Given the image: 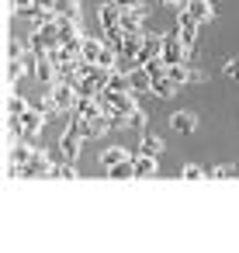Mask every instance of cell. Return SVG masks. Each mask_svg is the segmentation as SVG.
I'll return each instance as SVG.
<instances>
[{
  "label": "cell",
  "instance_id": "cell-1",
  "mask_svg": "<svg viewBox=\"0 0 239 253\" xmlns=\"http://www.w3.org/2000/svg\"><path fill=\"white\" fill-rule=\"evenodd\" d=\"M49 97H52L56 111L70 115V111L77 108V97H80V90H77V84H70V80H56V84L49 87Z\"/></svg>",
  "mask_w": 239,
  "mask_h": 253
},
{
  "label": "cell",
  "instance_id": "cell-2",
  "mask_svg": "<svg viewBox=\"0 0 239 253\" xmlns=\"http://www.w3.org/2000/svg\"><path fill=\"white\" fill-rule=\"evenodd\" d=\"M187 52H191V49L184 45V39H180V32H177V28L163 35V63H166V66L184 63V59H187Z\"/></svg>",
  "mask_w": 239,
  "mask_h": 253
},
{
  "label": "cell",
  "instance_id": "cell-3",
  "mask_svg": "<svg viewBox=\"0 0 239 253\" xmlns=\"http://www.w3.org/2000/svg\"><path fill=\"white\" fill-rule=\"evenodd\" d=\"M177 32H180L184 45H187V49H194V42H198V32H201V21H198V18H191L187 11H180V14H177Z\"/></svg>",
  "mask_w": 239,
  "mask_h": 253
},
{
  "label": "cell",
  "instance_id": "cell-4",
  "mask_svg": "<svg viewBox=\"0 0 239 253\" xmlns=\"http://www.w3.org/2000/svg\"><path fill=\"white\" fill-rule=\"evenodd\" d=\"M80 149H83V135H80V132H77V128L70 125V128H66V132L59 135V153H63L66 160H73V163H77Z\"/></svg>",
  "mask_w": 239,
  "mask_h": 253
},
{
  "label": "cell",
  "instance_id": "cell-5",
  "mask_svg": "<svg viewBox=\"0 0 239 253\" xmlns=\"http://www.w3.org/2000/svg\"><path fill=\"white\" fill-rule=\"evenodd\" d=\"M156 56H163V35H146L142 39V49H139V56H135V66H146L149 59H156Z\"/></svg>",
  "mask_w": 239,
  "mask_h": 253
},
{
  "label": "cell",
  "instance_id": "cell-6",
  "mask_svg": "<svg viewBox=\"0 0 239 253\" xmlns=\"http://www.w3.org/2000/svg\"><path fill=\"white\" fill-rule=\"evenodd\" d=\"M21 122H25V142H35V139L42 135V125H45V115H42L39 108H28V111L21 115Z\"/></svg>",
  "mask_w": 239,
  "mask_h": 253
},
{
  "label": "cell",
  "instance_id": "cell-7",
  "mask_svg": "<svg viewBox=\"0 0 239 253\" xmlns=\"http://www.w3.org/2000/svg\"><path fill=\"white\" fill-rule=\"evenodd\" d=\"M128 87L135 94H153V73L146 66H132L128 70Z\"/></svg>",
  "mask_w": 239,
  "mask_h": 253
},
{
  "label": "cell",
  "instance_id": "cell-8",
  "mask_svg": "<svg viewBox=\"0 0 239 253\" xmlns=\"http://www.w3.org/2000/svg\"><path fill=\"white\" fill-rule=\"evenodd\" d=\"M97 25L108 32V28H121V7L115 4V0H111V4H104V7H97Z\"/></svg>",
  "mask_w": 239,
  "mask_h": 253
},
{
  "label": "cell",
  "instance_id": "cell-9",
  "mask_svg": "<svg viewBox=\"0 0 239 253\" xmlns=\"http://www.w3.org/2000/svg\"><path fill=\"white\" fill-rule=\"evenodd\" d=\"M170 128L180 132V135H191V132L198 128V118H194L191 111H173V115H170Z\"/></svg>",
  "mask_w": 239,
  "mask_h": 253
},
{
  "label": "cell",
  "instance_id": "cell-10",
  "mask_svg": "<svg viewBox=\"0 0 239 253\" xmlns=\"http://www.w3.org/2000/svg\"><path fill=\"white\" fill-rule=\"evenodd\" d=\"M191 18H198L201 25H208L215 18V7H211V0H187V7H184Z\"/></svg>",
  "mask_w": 239,
  "mask_h": 253
},
{
  "label": "cell",
  "instance_id": "cell-11",
  "mask_svg": "<svg viewBox=\"0 0 239 253\" xmlns=\"http://www.w3.org/2000/svg\"><path fill=\"white\" fill-rule=\"evenodd\" d=\"M56 25H59V35H63V39L83 35V28H80V14H59V18H56ZM63 39H59V42H63Z\"/></svg>",
  "mask_w": 239,
  "mask_h": 253
},
{
  "label": "cell",
  "instance_id": "cell-12",
  "mask_svg": "<svg viewBox=\"0 0 239 253\" xmlns=\"http://www.w3.org/2000/svg\"><path fill=\"white\" fill-rule=\"evenodd\" d=\"M142 21H146V11H121L125 35H142Z\"/></svg>",
  "mask_w": 239,
  "mask_h": 253
},
{
  "label": "cell",
  "instance_id": "cell-13",
  "mask_svg": "<svg viewBox=\"0 0 239 253\" xmlns=\"http://www.w3.org/2000/svg\"><path fill=\"white\" fill-rule=\"evenodd\" d=\"M56 18H59V11L52 7V0H42V4H35V14H32L35 25H56Z\"/></svg>",
  "mask_w": 239,
  "mask_h": 253
},
{
  "label": "cell",
  "instance_id": "cell-14",
  "mask_svg": "<svg viewBox=\"0 0 239 253\" xmlns=\"http://www.w3.org/2000/svg\"><path fill=\"white\" fill-rule=\"evenodd\" d=\"M32 156H35L32 142H25V139H14V146H11V163H14V167H25Z\"/></svg>",
  "mask_w": 239,
  "mask_h": 253
},
{
  "label": "cell",
  "instance_id": "cell-15",
  "mask_svg": "<svg viewBox=\"0 0 239 253\" xmlns=\"http://www.w3.org/2000/svg\"><path fill=\"white\" fill-rule=\"evenodd\" d=\"M108 177H111V180H132V177H135V156H128V160L108 167Z\"/></svg>",
  "mask_w": 239,
  "mask_h": 253
},
{
  "label": "cell",
  "instance_id": "cell-16",
  "mask_svg": "<svg viewBox=\"0 0 239 253\" xmlns=\"http://www.w3.org/2000/svg\"><path fill=\"white\" fill-rule=\"evenodd\" d=\"M139 153H146V156H159V153H163V139H159V135H153V132H142Z\"/></svg>",
  "mask_w": 239,
  "mask_h": 253
},
{
  "label": "cell",
  "instance_id": "cell-17",
  "mask_svg": "<svg viewBox=\"0 0 239 253\" xmlns=\"http://www.w3.org/2000/svg\"><path fill=\"white\" fill-rule=\"evenodd\" d=\"M128 156H135V153H128L125 146H111V149L101 153V163H104V170H108V167H115V163H121V160H128Z\"/></svg>",
  "mask_w": 239,
  "mask_h": 253
},
{
  "label": "cell",
  "instance_id": "cell-18",
  "mask_svg": "<svg viewBox=\"0 0 239 253\" xmlns=\"http://www.w3.org/2000/svg\"><path fill=\"white\" fill-rule=\"evenodd\" d=\"M159 167H156V156H146V153H135V177H153Z\"/></svg>",
  "mask_w": 239,
  "mask_h": 253
},
{
  "label": "cell",
  "instance_id": "cell-19",
  "mask_svg": "<svg viewBox=\"0 0 239 253\" xmlns=\"http://www.w3.org/2000/svg\"><path fill=\"white\" fill-rule=\"evenodd\" d=\"M101 49H104V42H101V39H90V35H83V52H80V59H87V63H97Z\"/></svg>",
  "mask_w": 239,
  "mask_h": 253
},
{
  "label": "cell",
  "instance_id": "cell-20",
  "mask_svg": "<svg viewBox=\"0 0 239 253\" xmlns=\"http://www.w3.org/2000/svg\"><path fill=\"white\" fill-rule=\"evenodd\" d=\"M177 94V84L170 77H153V97H173Z\"/></svg>",
  "mask_w": 239,
  "mask_h": 253
},
{
  "label": "cell",
  "instance_id": "cell-21",
  "mask_svg": "<svg viewBox=\"0 0 239 253\" xmlns=\"http://www.w3.org/2000/svg\"><path fill=\"white\" fill-rule=\"evenodd\" d=\"M166 77L180 87V84H191V66L187 63H173V66H166Z\"/></svg>",
  "mask_w": 239,
  "mask_h": 253
},
{
  "label": "cell",
  "instance_id": "cell-22",
  "mask_svg": "<svg viewBox=\"0 0 239 253\" xmlns=\"http://www.w3.org/2000/svg\"><path fill=\"white\" fill-rule=\"evenodd\" d=\"M28 70H25V63L21 59H7V70H4V77H7V87H14L21 77H25Z\"/></svg>",
  "mask_w": 239,
  "mask_h": 253
},
{
  "label": "cell",
  "instance_id": "cell-23",
  "mask_svg": "<svg viewBox=\"0 0 239 253\" xmlns=\"http://www.w3.org/2000/svg\"><path fill=\"white\" fill-rule=\"evenodd\" d=\"M52 177H59V180H77L80 173H77V167H73V160H59V163L52 167Z\"/></svg>",
  "mask_w": 239,
  "mask_h": 253
},
{
  "label": "cell",
  "instance_id": "cell-24",
  "mask_svg": "<svg viewBox=\"0 0 239 253\" xmlns=\"http://www.w3.org/2000/svg\"><path fill=\"white\" fill-rule=\"evenodd\" d=\"M28 108H32V101H25V97H18V94L7 97V115H11V118H21Z\"/></svg>",
  "mask_w": 239,
  "mask_h": 253
},
{
  "label": "cell",
  "instance_id": "cell-25",
  "mask_svg": "<svg viewBox=\"0 0 239 253\" xmlns=\"http://www.w3.org/2000/svg\"><path fill=\"white\" fill-rule=\"evenodd\" d=\"M7 4H11V11L21 14V18H32V14H35V0H7Z\"/></svg>",
  "mask_w": 239,
  "mask_h": 253
},
{
  "label": "cell",
  "instance_id": "cell-26",
  "mask_svg": "<svg viewBox=\"0 0 239 253\" xmlns=\"http://www.w3.org/2000/svg\"><path fill=\"white\" fill-rule=\"evenodd\" d=\"M25 52H28V42H21V39L7 42V59H25Z\"/></svg>",
  "mask_w": 239,
  "mask_h": 253
},
{
  "label": "cell",
  "instance_id": "cell-27",
  "mask_svg": "<svg viewBox=\"0 0 239 253\" xmlns=\"http://www.w3.org/2000/svg\"><path fill=\"white\" fill-rule=\"evenodd\" d=\"M52 7L59 14H80V0H52Z\"/></svg>",
  "mask_w": 239,
  "mask_h": 253
},
{
  "label": "cell",
  "instance_id": "cell-28",
  "mask_svg": "<svg viewBox=\"0 0 239 253\" xmlns=\"http://www.w3.org/2000/svg\"><path fill=\"white\" fill-rule=\"evenodd\" d=\"M146 122H149V115H146L142 108H135V111L128 115V128H139V132H142V128H146Z\"/></svg>",
  "mask_w": 239,
  "mask_h": 253
},
{
  "label": "cell",
  "instance_id": "cell-29",
  "mask_svg": "<svg viewBox=\"0 0 239 253\" xmlns=\"http://www.w3.org/2000/svg\"><path fill=\"white\" fill-rule=\"evenodd\" d=\"M236 173H239V167H236V163H218L208 177H215V180H218V177H236Z\"/></svg>",
  "mask_w": 239,
  "mask_h": 253
},
{
  "label": "cell",
  "instance_id": "cell-30",
  "mask_svg": "<svg viewBox=\"0 0 239 253\" xmlns=\"http://www.w3.org/2000/svg\"><path fill=\"white\" fill-rule=\"evenodd\" d=\"M222 73H225L229 80H239V56H232V59H225V63H222Z\"/></svg>",
  "mask_w": 239,
  "mask_h": 253
},
{
  "label": "cell",
  "instance_id": "cell-31",
  "mask_svg": "<svg viewBox=\"0 0 239 253\" xmlns=\"http://www.w3.org/2000/svg\"><path fill=\"white\" fill-rule=\"evenodd\" d=\"M32 108H39L42 115H52V111H56V104H52V97H49V94H45V97H35V101H32Z\"/></svg>",
  "mask_w": 239,
  "mask_h": 253
},
{
  "label": "cell",
  "instance_id": "cell-32",
  "mask_svg": "<svg viewBox=\"0 0 239 253\" xmlns=\"http://www.w3.org/2000/svg\"><path fill=\"white\" fill-rule=\"evenodd\" d=\"M201 173H204V170H201V167H198V163H187V167H184V170H180V177H184V180H198V177H201Z\"/></svg>",
  "mask_w": 239,
  "mask_h": 253
},
{
  "label": "cell",
  "instance_id": "cell-33",
  "mask_svg": "<svg viewBox=\"0 0 239 253\" xmlns=\"http://www.w3.org/2000/svg\"><path fill=\"white\" fill-rule=\"evenodd\" d=\"M115 4H118L121 11H146V4H142V0H115Z\"/></svg>",
  "mask_w": 239,
  "mask_h": 253
},
{
  "label": "cell",
  "instance_id": "cell-34",
  "mask_svg": "<svg viewBox=\"0 0 239 253\" xmlns=\"http://www.w3.org/2000/svg\"><path fill=\"white\" fill-rule=\"evenodd\" d=\"M204 80H208V77H204L201 70H191V84H204Z\"/></svg>",
  "mask_w": 239,
  "mask_h": 253
},
{
  "label": "cell",
  "instance_id": "cell-35",
  "mask_svg": "<svg viewBox=\"0 0 239 253\" xmlns=\"http://www.w3.org/2000/svg\"><path fill=\"white\" fill-rule=\"evenodd\" d=\"M163 7H180V11H184V7H187V0H166Z\"/></svg>",
  "mask_w": 239,
  "mask_h": 253
},
{
  "label": "cell",
  "instance_id": "cell-36",
  "mask_svg": "<svg viewBox=\"0 0 239 253\" xmlns=\"http://www.w3.org/2000/svg\"><path fill=\"white\" fill-rule=\"evenodd\" d=\"M159 4H166V0H159Z\"/></svg>",
  "mask_w": 239,
  "mask_h": 253
}]
</instances>
